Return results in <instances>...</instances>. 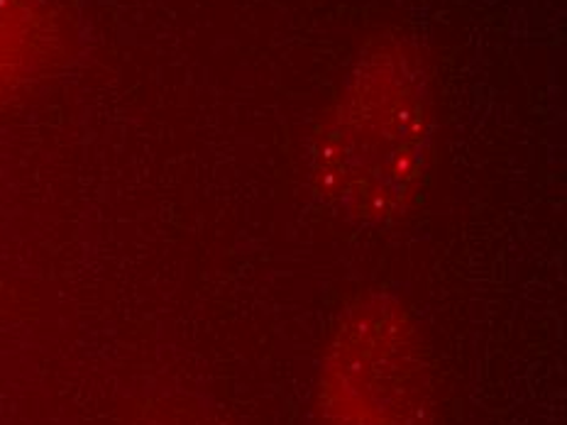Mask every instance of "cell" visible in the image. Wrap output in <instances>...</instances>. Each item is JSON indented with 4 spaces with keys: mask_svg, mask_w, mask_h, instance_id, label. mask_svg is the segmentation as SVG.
Instances as JSON below:
<instances>
[{
    "mask_svg": "<svg viewBox=\"0 0 567 425\" xmlns=\"http://www.w3.org/2000/svg\"><path fill=\"white\" fill-rule=\"evenodd\" d=\"M326 425H425L431 376L419 328L396 299L348 311L321 372Z\"/></svg>",
    "mask_w": 567,
    "mask_h": 425,
    "instance_id": "2",
    "label": "cell"
},
{
    "mask_svg": "<svg viewBox=\"0 0 567 425\" xmlns=\"http://www.w3.org/2000/svg\"><path fill=\"white\" fill-rule=\"evenodd\" d=\"M431 137L429 76L416 54L374 44L318 129L313 191L336 216L362 226L404 216L429 174Z\"/></svg>",
    "mask_w": 567,
    "mask_h": 425,
    "instance_id": "1",
    "label": "cell"
},
{
    "mask_svg": "<svg viewBox=\"0 0 567 425\" xmlns=\"http://www.w3.org/2000/svg\"><path fill=\"white\" fill-rule=\"evenodd\" d=\"M47 18L40 0H0V101L40 64Z\"/></svg>",
    "mask_w": 567,
    "mask_h": 425,
    "instance_id": "3",
    "label": "cell"
}]
</instances>
